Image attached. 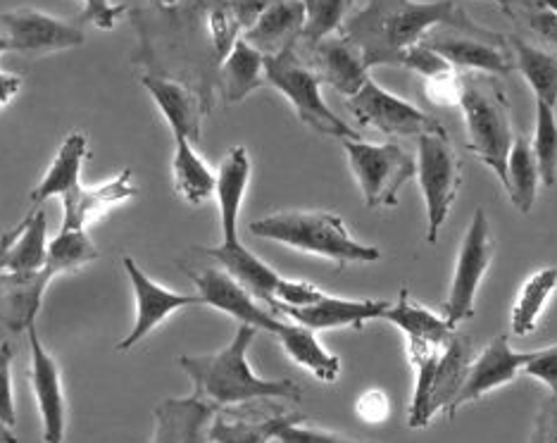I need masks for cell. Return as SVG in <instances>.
<instances>
[{
  "mask_svg": "<svg viewBox=\"0 0 557 443\" xmlns=\"http://www.w3.org/2000/svg\"><path fill=\"white\" fill-rule=\"evenodd\" d=\"M436 27L505 46L500 34L481 27L453 0H370L346 20L338 34L360 50L364 67L372 70L376 65L398 67L405 50L424 44Z\"/></svg>",
  "mask_w": 557,
  "mask_h": 443,
  "instance_id": "obj_1",
  "label": "cell"
},
{
  "mask_svg": "<svg viewBox=\"0 0 557 443\" xmlns=\"http://www.w3.org/2000/svg\"><path fill=\"white\" fill-rule=\"evenodd\" d=\"M258 336L256 327L238 324L234 339L210 356H182L180 365L194 382V396L214 408H230L262 398H284L298 403L302 389L294 379H262L248 362V348Z\"/></svg>",
  "mask_w": 557,
  "mask_h": 443,
  "instance_id": "obj_2",
  "label": "cell"
},
{
  "mask_svg": "<svg viewBox=\"0 0 557 443\" xmlns=\"http://www.w3.org/2000/svg\"><path fill=\"white\" fill-rule=\"evenodd\" d=\"M250 234L270 238L308 256H318L346 268L350 262H374L382 250L360 244L348 232L344 218L324 210H282L250 222Z\"/></svg>",
  "mask_w": 557,
  "mask_h": 443,
  "instance_id": "obj_3",
  "label": "cell"
},
{
  "mask_svg": "<svg viewBox=\"0 0 557 443\" xmlns=\"http://www.w3.org/2000/svg\"><path fill=\"white\" fill-rule=\"evenodd\" d=\"M462 96L460 110L467 124V148L491 168L503 188L508 182V156L515 141L510 103L503 86L491 74L465 72L460 74Z\"/></svg>",
  "mask_w": 557,
  "mask_h": 443,
  "instance_id": "obj_4",
  "label": "cell"
},
{
  "mask_svg": "<svg viewBox=\"0 0 557 443\" xmlns=\"http://www.w3.org/2000/svg\"><path fill=\"white\" fill-rule=\"evenodd\" d=\"M264 82L272 84L282 94L290 108L296 110L298 120L322 136L360 138L356 130L341 120L336 112L324 103L322 82L312 67H308L296 53V48H286L278 56L264 58Z\"/></svg>",
  "mask_w": 557,
  "mask_h": 443,
  "instance_id": "obj_5",
  "label": "cell"
},
{
  "mask_svg": "<svg viewBox=\"0 0 557 443\" xmlns=\"http://www.w3.org/2000/svg\"><path fill=\"white\" fill-rule=\"evenodd\" d=\"M417 176L426 202V242L436 244L438 234L460 194V160L446 130L417 138Z\"/></svg>",
  "mask_w": 557,
  "mask_h": 443,
  "instance_id": "obj_6",
  "label": "cell"
},
{
  "mask_svg": "<svg viewBox=\"0 0 557 443\" xmlns=\"http://www.w3.org/2000/svg\"><path fill=\"white\" fill-rule=\"evenodd\" d=\"M344 148L367 208H396L400 186L417 174V160L398 144L346 138Z\"/></svg>",
  "mask_w": 557,
  "mask_h": 443,
  "instance_id": "obj_7",
  "label": "cell"
},
{
  "mask_svg": "<svg viewBox=\"0 0 557 443\" xmlns=\"http://www.w3.org/2000/svg\"><path fill=\"white\" fill-rule=\"evenodd\" d=\"M491 260L493 242L488 218L484 208H476L458 250V262H455L448 298L443 303V318L453 327H458L462 320H470L474 315L479 286L491 268Z\"/></svg>",
  "mask_w": 557,
  "mask_h": 443,
  "instance_id": "obj_8",
  "label": "cell"
},
{
  "mask_svg": "<svg viewBox=\"0 0 557 443\" xmlns=\"http://www.w3.org/2000/svg\"><path fill=\"white\" fill-rule=\"evenodd\" d=\"M346 108L352 112V118L362 126H372V130L382 132L386 136H417L429 132L443 130L441 122L424 110L408 103L405 98L386 91L379 86L372 77L364 82V86L356 96L346 98Z\"/></svg>",
  "mask_w": 557,
  "mask_h": 443,
  "instance_id": "obj_9",
  "label": "cell"
},
{
  "mask_svg": "<svg viewBox=\"0 0 557 443\" xmlns=\"http://www.w3.org/2000/svg\"><path fill=\"white\" fill-rule=\"evenodd\" d=\"M122 268L129 276L132 288H134V298H136V320L132 332L126 334L120 344L117 350H132L134 346L141 344L146 336H150L156 329L170 320L174 312H180L184 308L191 306H202L200 296H191V294H180V291L164 288L158 282L150 280V276L138 268V262L132 256L122 258Z\"/></svg>",
  "mask_w": 557,
  "mask_h": 443,
  "instance_id": "obj_10",
  "label": "cell"
},
{
  "mask_svg": "<svg viewBox=\"0 0 557 443\" xmlns=\"http://www.w3.org/2000/svg\"><path fill=\"white\" fill-rule=\"evenodd\" d=\"M191 276L202 306L220 310L238 320V324L256 327L258 332H268L272 336H276L284 329L286 320L282 315L260 306L258 298L244 284H238L230 272L208 268L202 272H191Z\"/></svg>",
  "mask_w": 557,
  "mask_h": 443,
  "instance_id": "obj_11",
  "label": "cell"
},
{
  "mask_svg": "<svg viewBox=\"0 0 557 443\" xmlns=\"http://www.w3.org/2000/svg\"><path fill=\"white\" fill-rule=\"evenodd\" d=\"M0 22H3L12 50L27 58L60 53V50L84 44V32L79 27H74L72 22L50 17L41 10L3 12Z\"/></svg>",
  "mask_w": 557,
  "mask_h": 443,
  "instance_id": "obj_12",
  "label": "cell"
},
{
  "mask_svg": "<svg viewBox=\"0 0 557 443\" xmlns=\"http://www.w3.org/2000/svg\"><path fill=\"white\" fill-rule=\"evenodd\" d=\"M29 339V384L34 391V398L39 403L41 424H44V443H65V429H67V403L62 394V379L60 367L44 341L36 332V324L27 329Z\"/></svg>",
  "mask_w": 557,
  "mask_h": 443,
  "instance_id": "obj_13",
  "label": "cell"
},
{
  "mask_svg": "<svg viewBox=\"0 0 557 443\" xmlns=\"http://www.w3.org/2000/svg\"><path fill=\"white\" fill-rule=\"evenodd\" d=\"M529 353L512 350L508 336H493L491 344L484 348V353L476 360H472L470 372H467L465 384L460 389L458 398L453 401L448 417L458 415V410L467 403H474L481 396H486L488 391L510 384L512 379L522 372Z\"/></svg>",
  "mask_w": 557,
  "mask_h": 443,
  "instance_id": "obj_14",
  "label": "cell"
},
{
  "mask_svg": "<svg viewBox=\"0 0 557 443\" xmlns=\"http://www.w3.org/2000/svg\"><path fill=\"white\" fill-rule=\"evenodd\" d=\"M391 303L382 298H338L324 296L308 308H286L274 306L272 310L290 322L312 329V332H326V329H362L367 322L382 320Z\"/></svg>",
  "mask_w": 557,
  "mask_h": 443,
  "instance_id": "obj_15",
  "label": "cell"
},
{
  "mask_svg": "<svg viewBox=\"0 0 557 443\" xmlns=\"http://www.w3.org/2000/svg\"><path fill=\"white\" fill-rule=\"evenodd\" d=\"M53 280L46 268L39 272H0V324L10 334H27L36 324L46 288Z\"/></svg>",
  "mask_w": 557,
  "mask_h": 443,
  "instance_id": "obj_16",
  "label": "cell"
},
{
  "mask_svg": "<svg viewBox=\"0 0 557 443\" xmlns=\"http://www.w3.org/2000/svg\"><path fill=\"white\" fill-rule=\"evenodd\" d=\"M310 50V67L320 82L332 86L344 98L356 96L364 82L370 79V70L364 67L360 50L346 41L344 36H329V39L314 44Z\"/></svg>",
  "mask_w": 557,
  "mask_h": 443,
  "instance_id": "obj_17",
  "label": "cell"
},
{
  "mask_svg": "<svg viewBox=\"0 0 557 443\" xmlns=\"http://www.w3.org/2000/svg\"><path fill=\"white\" fill-rule=\"evenodd\" d=\"M424 44L450 62L458 72H479L491 77H508L512 65L505 46L491 44L467 34H429Z\"/></svg>",
  "mask_w": 557,
  "mask_h": 443,
  "instance_id": "obj_18",
  "label": "cell"
},
{
  "mask_svg": "<svg viewBox=\"0 0 557 443\" xmlns=\"http://www.w3.org/2000/svg\"><path fill=\"white\" fill-rule=\"evenodd\" d=\"M144 88L156 100L160 115L168 122L172 136L188 138L191 144L200 141L202 108L198 96L186 84L160 77V74H146L141 79Z\"/></svg>",
  "mask_w": 557,
  "mask_h": 443,
  "instance_id": "obj_19",
  "label": "cell"
},
{
  "mask_svg": "<svg viewBox=\"0 0 557 443\" xmlns=\"http://www.w3.org/2000/svg\"><path fill=\"white\" fill-rule=\"evenodd\" d=\"M218 413L198 396L168 398L156 408V429L150 443H208V429Z\"/></svg>",
  "mask_w": 557,
  "mask_h": 443,
  "instance_id": "obj_20",
  "label": "cell"
},
{
  "mask_svg": "<svg viewBox=\"0 0 557 443\" xmlns=\"http://www.w3.org/2000/svg\"><path fill=\"white\" fill-rule=\"evenodd\" d=\"M138 194L134 184L132 170L117 172L112 180L103 182L100 186H77L74 192L65 194L62 200V224L67 226H82L86 230L88 224L106 214L110 208L120 206V202L129 200Z\"/></svg>",
  "mask_w": 557,
  "mask_h": 443,
  "instance_id": "obj_21",
  "label": "cell"
},
{
  "mask_svg": "<svg viewBox=\"0 0 557 443\" xmlns=\"http://www.w3.org/2000/svg\"><path fill=\"white\" fill-rule=\"evenodd\" d=\"M302 27H306V8L302 0H272L260 20L244 34V39L258 48L264 58L278 56L286 48H296Z\"/></svg>",
  "mask_w": 557,
  "mask_h": 443,
  "instance_id": "obj_22",
  "label": "cell"
},
{
  "mask_svg": "<svg viewBox=\"0 0 557 443\" xmlns=\"http://www.w3.org/2000/svg\"><path fill=\"white\" fill-rule=\"evenodd\" d=\"M250 156L246 146H234L224 156L218 170V208H220V224H222V242H238V218L244 208V198L250 182Z\"/></svg>",
  "mask_w": 557,
  "mask_h": 443,
  "instance_id": "obj_23",
  "label": "cell"
},
{
  "mask_svg": "<svg viewBox=\"0 0 557 443\" xmlns=\"http://www.w3.org/2000/svg\"><path fill=\"white\" fill-rule=\"evenodd\" d=\"M208 258L218 260L224 272H230L238 284H244L252 296L260 298L272 306L274 300V288L282 280V274H276L268 262H262L256 253L246 248L238 242H222L220 246L200 248Z\"/></svg>",
  "mask_w": 557,
  "mask_h": 443,
  "instance_id": "obj_24",
  "label": "cell"
},
{
  "mask_svg": "<svg viewBox=\"0 0 557 443\" xmlns=\"http://www.w3.org/2000/svg\"><path fill=\"white\" fill-rule=\"evenodd\" d=\"M88 158V138L84 132H70L62 141L55 160L50 162L44 180L32 192L34 208H41L44 202L62 198L82 186V170Z\"/></svg>",
  "mask_w": 557,
  "mask_h": 443,
  "instance_id": "obj_25",
  "label": "cell"
},
{
  "mask_svg": "<svg viewBox=\"0 0 557 443\" xmlns=\"http://www.w3.org/2000/svg\"><path fill=\"white\" fill-rule=\"evenodd\" d=\"M382 320L398 327L408 341H420V344L446 346L455 334V327L446 318L414 303L408 288L400 291V298L391 303Z\"/></svg>",
  "mask_w": 557,
  "mask_h": 443,
  "instance_id": "obj_26",
  "label": "cell"
},
{
  "mask_svg": "<svg viewBox=\"0 0 557 443\" xmlns=\"http://www.w3.org/2000/svg\"><path fill=\"white\" fill-rule=\"evenodd\" d=\"M172 180L174 192L180 194L188 206H202L214 196L218 188V174H214L206 160H202L188 138H174L172 156Z\"/></svg>",
  "mask_w": 557,
  "mask_h": 443,
  "instance_id": "obj_27",
  "label": "cell"
},
{
  "mask_svg": "<svg viewBox=\"0 0 557 443\" xmlns=\"http://www.w3.org/2000/svg\"><path fill=\"white\" fill-rule=\"evenodd\" d=\"M220 84L226 103H240L264 84V56L238 36L230 56L222 60Z\"/></svg>",
  "mask_w": 557,
  "mask_h": 443,
  "instance_id": "obj_28",
  "label": "cell"
},
{
  "mask_svg": "<svg viewBox=\"0 0 557 443\" xmlns=\"http://www.w3.org/2000/svg\"><path fill=\"white\" fill-rule=\"evenodd\" d=\"M276 339L286 350V356L296 365L306 367V370L318 377L320 382H336L341 374V360L320 344L312 329L286 320Z\"/></svg>",
  "mask_w": 557,
  "mask_h": 443,
  "instance_id": "obj_29",
  "label": "cell"
},
{
  "mask_svg": "<svg viewBox=\"0 0 557 443\" xmlns=\"http://www.w3.org/2000/svg\"><path fill=\"white\" fill-rule=\"evenodd\" d=\"M472 365V348L470 341L460 334H453V339L443 346V353L436 365L434 386H432V415L448 413L453 401L458 398L460 389L470 372Z\"/></svg>",
  "mask_w": 557,
  "mask_h": 443,
  "instance_id": "obj_30",
  "label": "cell"
},
{
  "mask_svg": "<svg viewBox=\"0 0 557 443\" xmlns=\"http://www.w3.org/2000/svg\"><path fill=\"white\" fill-rule=\"evenodd\" d=\"M510 46L519 62V72L536 96V103L557 108V53L536 48L522 36H510Z\"/></svg>",
  "mask_w": 557,
  "mask_h": 443,
  "instance_id": "obj_31",
  "label": "cell"
},
{
  "mask_svg": "<svg viewBox=\"0 0 557 443\" xmlns=\"http://www.w3.org/2000/svg\"><path fill=\"white\" fill-rule=\"evenodd\" d=\"M557 291V268H543L534 272L522 284L512 306L510 324L515 336H529L536 332L543 310H546L550 296Z\"/></svg>",
  "mask_w": 557,
  "mask_h": 443,
  "instance_id": "obj_32",
  "label": "cell"
},
{
  "mask_svg": "<svg viewBox=\"0 0 557 443\" xmlns=\"http://www.w3.org/2000/svg\"><path fill=\"white\" fill-rule=\"evenodd\" d=\"M408 353L410 362L414 367V391L410 401V413H408V424L412 429H422L432 422V386H434V374L436 365L443 353V346L434 344H420V341H408Z\"/></svg>",
  "mask_w": 557,
  "mask_h": 443,
  "instance_id": "obj_33",
  "label": "cell"
},
{
  "mask_svg": "<svg viewBox=\"0 0 557 443\" xmlns=\"http://www.w3.org/2000/svg\"><path fill=\"white\" fill-rule=\"evenodd\" d=\"M48 260V222L41 208H34L22 220V230L10 246L5 272H39Z\"/></svg>",
  "mask_w": 557,
  "mask_h": 443,
  "instance_id": "obj_34",
  "label": "cell"
},
{
  "mask_svg": "<svg viewBox=\"0 0 557 443\" xmlns=\"http://www.w3.org/2000/svg\"><path fill=\"white\" fill-rule=\"evenodd\" d=\"M539 164L534 158V148L527 141V136L517 134L510 156H508V182H505V192H508L512 206L529 214L536 202L539 194Z\"/></svg>",
  "mask_w": 557,
  "mask_h": 443,
  "instance_id": "obj_35",
  "label": "cell"
},
{
  "mask_svg": "<svg viewBox=\"0 0 557 443\" xmlns=\"http://www.w3.org/2000/svg\"><path fill=\"white\" fill-rule=\"evenodd\" d=\"M308 417L300 413H278L262 422H244V420H224L218 417L208 429V443H272L276 434L286 427L306 424Z\"/></svg>",
  "mask_w": 557,
  "mask_h": 443,
  "instance_id": "obj_36",
  "label": "cell"
},
{
  "mask_svg": "<svg viewBox=\"0 0 557 443\" xmlns=\"http://www.w3.org/2000/svg\"><path fill=\"white\" fill-rule=\"evenodd\" d=\"M98 258L100 253L86 230H82V226L62 224L53 242H48L46 270L53 276L77 272Z\"/></svg>",
  "mask_w": 557,
  "mask_h": 443,
  "instance_id": "obj_37",
  "label": "cell"
},
{
  "mask_svg": "<svg viewBox=\"0 0 557 443\" xmlns=\"http://www.w3.org/2000/svg\"><path fill=\"white\" fill-rule=\"evenodd\" d=\"M302 8H306V27H302L300 41L306 48H312L344 29L352 0H302Z\"/></svg>",
  "mask_w": 557,
  "mask_h": 443,
  "instance_id": "obj_38",
  "label": "cell"
},
{
  "mask_svg": "<svg viewBox=\"0 0 557 443\" xmlns=\"http://www.w3.org/2000/svg\"><path fill=\"white\" fill-rule=\"evenodd\" d=\"M536 136H534V158L539 164L541 182L546 186L557 184V115L555 108L536 103Z\"/></svg>",
  "mask_w": 557,
  "mask_h": 443,
  "instance_id": "obj_39",
  "label": "cell"
},
{
  "mask_svg": "<svg viewBox=\"0 0 557 443\" xmlns=\"http://www.w3.org/2000/svg\"><path fill=\"white\" fill-rule=\"evenodd\" d=\"M12 360H15V348L10 341H0V424L10 429L17 427L15 394H12Z\"/></svg>",
  "mask_w": 557,
  "mask_h": 443,
  "instance_id": "obj_40",
  "label": "cell"
},
{
  "mask_svg": "<svg viewBox=\"0 0 557 443\" xmlns=\"http://www.w3.org/2000/svg\"><path fill=\"white\" fill-rule=\"evenodd\" d=\"M326 294L322 288H318L310 282H302V280H278L276 288H274V300L272 306H286V308H308L312 303L322 300Z\"/></svg>",
  "mask_w": 557,
  "mask_h": 443,
  "instance_id": "obj_41",
  "label": "cell"
},
{
  "mask_svg": "<svg viewBox=\"0 0 557 443\" xmlns=\"http://www.w3.org/2000/svg\"><path fill=\"white\" fill-rule=\"evenodd\" d=\"M398 67H405V70H412V72H417V74H422L424 79L436 77V74L453 72V70H455V67L450 65V62L443 60V58L436 53V50H432L426 44H420V46H414V48H410V50H405Z\"/></svg>",
  "mask_w": 557,
  "mask_h": 443,
  "instance_id": "obj_42",
  "label": "cell"
},
{
  "mask_svg": "<svg viewBox=\"0 0 557 443\" xmlns=\"http://www.w3.org/2000/svg\"><path fill=\"white\" fill-rule=\"evenodd\" d=\"M424 96L429 103L434 106H448L455 108L460 106V96H462V82H460V72H443L436 74V77L424 79Z\"/></svg>",
  "mask_w": 557,
  "mask_h": 443,
  "instance_id": "obj_43",
  "label": "cell"
},
{
  "mask_svg": "<svg viewBox=\"0 0 557 443\" xmlns=\"http://www.w3.org/2000/svg\"><path fill=\"white\" fill-rule=\"evenodd\" d=\"M522 372L531 379H539L541 384H546L550 394H557V344L529 353Z\"/></svg>",
  "mask_w": 557,
  "mask_h": 443,
  "instance_id": "obj_44",
  "label": "cell"
},
{
  "mask_svg": "<svg viewBox=\"0 0 557 443\" xmlns=\"http://www.w3.org/2000/svg\"><path fill=\"white\" fill-rule=\"evenodd\" d=\"M276 441L278 443H360V441L334 434V432H324V429H312V427H302V424L282 429V432L276 434Z\"/></svg>",
  "mask_w": 557,
  "mask_h": 443,
  "instance_id": "obj_45",
  "label": "cell"
},
{
  "mask_svg": "<svg viewBox=\"0 0 557 443\" xmlns=\"http://www.w3.org/2000/svg\"><path fill=\"white\" fill-rule=\"evenodd\" d=\"M529 443H557V394L543 401Z\"/></svg>",
  "mask_w": 557,
  "mask_h": 443,
  "instance_id": "obj_46",
  "label": "cell"
},
{
  "mask_svg": "<svg viewBox=\"0 0 557 443\" xmlns=\"http://www.w3.org/2000/svg\"><path fill=\"white\" fill-rule=\"evenodd\" d=\"M270 3L272 0H224L226 10H230V15L236 22V27L244 34L260 20V15L270 8Z\"/></svg>",
  "mask_w": 557,
  "mask_h": 443,
  "instance_id": "obj_47",
  "label": "cell"
},
{
  "mask_svg": "<svg viewBox=\"0 0 557 443\" xmlns=\"http://www.w3.org/2000/svg\"><path fill=\"white\" fill-rule=\"evenodd\" d=\"M356 410H358V417L362 422L379 424V422L388 420L391 405H388V398H386L384 391L374 389V391H364V394L358 398Z\"/></svg>",
  "mask_w": 557,
  "mask_h": 443,
  "instance_id": "obj_48",
  "label": "cell"
},
{
  "mask_svg": "<svg viewBox=\"0 0 557 443\" xmlns=\"http://www.w3.org/2000/svg\"><path fill=\"white\" fill-rule=\"evenodd\" d=\"M124 5L103 3V0H84V20L98 29H112L122 17Z\"/></svg>",
  "mask_w": 557,
  "mask_h": 443,
  "instance_id": "obj_49",
  "label": "cell"
},
{
  "mask_svg": "<svg viewBox=\"0 0 557 443\" xmlns=\"http://www.w3.org/2000/svg\"><path fill=\"white\" fill-rule=\"evenodd\" d=\"M20 88H22L20 74L0 70V110H3L10 100L20 94Z\"/></svg>",
  "mask_w": 557,
  "mask_h": 443,
  "instance_id": "obj_50",
  "label": "cell"
},
{
  "mask_svg": "<svg viewBox=\"0 0 557 443\" xmlns=\"http://www.w3.org/2000/svg\"><path fill=\"white\" fill-rule=\"evenodd\" d=\"M20 230H22V222H20L17 226H12V230H8L3 236H0V272L5 270L8 250H10L12 244H15V238H17V234H20Z\"/></svg>",
  "mask_w": 557,
  "mask_h": 443,
  "instance_id": "obj_51",
  "label": "cell"
},
{
  "mask_svg": "<svg viewBox=\"0 0 557 443\" xmlns=\"http://www.w3.org/2000/svg\"><path fill=\"white\" fill-rule=\"evenodd\" d=\"M0 443H17L15 429H10L5 424H0Z\"/></svg>",
  "mask_w": 557,
  "mask_h": 443,
  "instance_id": "obj_52",
  "label": "cell"
},
{
  "mask_svg": "<svg viewBox=\"0 0 557 443\" xmlns=\"http://www.w3.org/2000/svg\"><path fill=\"white\" fill-rule=\"evenodd\" d=\"M534 3L543 10H550L553 15H557V0H534Z\"/></svg>",
  "mask_w": 557,
  "mask_h": 443,
  "instance_id": "obj_53",
  "label": "cell"
},
{
  "mask_svg": "<svg viewBox=\"0 0 557 443\" xmlns=\"http://www.w3.org/2000/svg\"><path fill=\"white\" fill-rule=\"evenodd\" d=\"M5 50H12V46H10V39H8V36H0V56H3Z\"/></svg>",
  "mask_w": 557,
  "mask_h": 443,
  "instance_id": "obj_54",
  "label": "cell"
},
{
  "mask_svg": "<svg viewBox=\"0 0 557 443\" xmlns=\"http://www.w3.org/2000/svg\"><path fill=\"white\" fill-rule=\"evenodd\" d=\"M156 3H158L160 8H174L176 3H180V0H156Z\"/></svg>",
  "mask_w": 557,
  "mask_h": 443,
  "instance_id": "obj_55",
  "label": "cell"
},
{
  "mask_svg": "<svg viewBox=\"0 0 557 443\" xmlns=\"http://www.w3.org/2000/svg\"><path fill=\"white\" fill-rule=\"evenodd\" d=\"M493 3H498V5H503L505 8V12L510 10V0H493Z\"/></svg>",
  "mask_w": 557,
  "mask_h": 443,
  "instance_id": "obj_56",
  "label": "cell"
},
{
  "mask_svg": "<svg viewBox=\"0 0 557 443\" xmlns=\"http://www.w3.org/2000/svg\"><path fill=\"white\" fill-rule=\"evenodd\" d=\"M103 3H112V0H103Z\"/></svg>",
  "mask_w": 557,
  "mask_h": 443,
  "instance_id": "obj_57",
  "label": "cell"
}]
</instances>
